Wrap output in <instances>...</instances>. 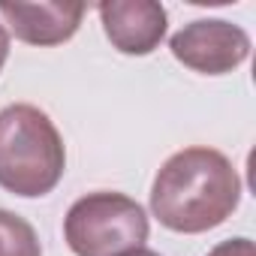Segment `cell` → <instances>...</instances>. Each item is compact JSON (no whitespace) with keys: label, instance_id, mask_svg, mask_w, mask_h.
Returning <instances> with one entry per match:
<instances>
[{"label":"cell","instance_id":"obj_1","mask_svg":"<svg viewBox=\"0 0 256 256\" xmlns=\"http://www.w3.org/2000/svg\"><path fill=\"white\" fill-rule=\"evenodd\" d=\"M238 202L241 178L232 160L199 145L172 154L151 187V214L181 235H199L226 223Z\"/></svg>","mask_w":256,"mask_h":256},{"label":"cell","instance_id":"obj_2","mask_svg":"<svg viewBox=\"0 0 256 256\" xmlns=\"http://www.w3.org/2000/svg\"><path fill=\"white\" fill-rule=\"evenodd\" d=\"M66 172V148L54 120L30 106L0 108V187L22 199L48 196Z\"/></svg>","mask_w":256,"mask_h":256},{"label":"cell","instance_id":"obj_3","mask_svg":"<svg viewBox=\"0 0 256 256\" xmlns=\"http://www.w3.org/2000/svg\"><path fill=\"white\" fill-rule=\"evenodd\" d=\"M145 208L124 193H88L64 217V238L76 256H120L148 241Z\"/></svg>","mask_w":256,"mask_h":256},{"label":"cell","instance_id":"obj_4","mask_svg":"<svg viewBox=\"0 0 256 256\" xmlns=\"http://www.w3.org/2000/svg\"><path fill=\"white\" fill-rule=\"evenodd\" d=\"M169 48L178 64L202 76H226L250 58V36L244 28L223 18H199L184 24Z\"/></svg>","mask_w":256,"mask_h":256},{"label":"cell","instance_id":"obj_5","mask_svg":"<svg viewBox=\"0 0 256 256\" xmlns=\"http://www.w3.org/2000/svg\"><path fill=\"white\" fill-rule=\"evenodd\" d=\"M96 12L108 42L120 54H151L166 36V10L154 0H106Z\"/></svg>","mask_w":256,"mask_h":256},{"label":"cell","instance_id":"obj_6","mask_svg":"<svg viewBox=\"0 0 256 256\" xmlns=\"http://www.w3.org/2000/svg\"><path fill=\"white\" fill-rule=\"evenodd\" d=\"M88 6L64 4V0H42V4H0V16L16 34V40L28 46H60L76 36Z\"/></svg>","mask_w":256,"mask_h":256},{"label":"cell","instance_id":"obj_7","mask_svg":"<svg viewBox=\"0 0 256 256\" xmlns=\"http://www.w3.org/2000/svg\"><path fill=\"white\" fill-rule=\"evenodd\" d=\"M0 256H42L36 229L6 208H0Z\"/></svg>","mask_w":256,"mask_h":256},{"label":"cell","instance_id":"obj_8","mask_svg":"<svg viewBox=\"0 0 256 256\" xmlns=\"http://www.w3.org/2000/svg\"><path fill=\"white\" fill-rule=\"evenodd\" d=\"M208 256H256V247L250 238H229V241H220Z\"/></svg>","mask_w":256,"mask_h":256},{"label":"cell","instance_id":"obj_9","mask_svg":"<svg viewBox=\"0 0 256 256\" xmlns=\"http://www.w3.org/2000/svg\"><path fill=\"white\" fill-rule=\"evenodd\" d=\"M6 58H10V34H6L4 24H0V70H4Z\"/></svg>","mask_w":256,"mask_h":256},{"label":"cell","instance_id":"obj_10","mask_svg":"<svg viewBox=\"0 0 256 256\" xmlns=\"http://www.w3.org/2000/svg\"><path fill=\"white\" fill-rule=\"evenodd\" d=\"M120 256H160V253H154V250H148V247H136V250H126V253H120Z\"/></svg>","mask_w":256,"mask_h":256}]
</instances>
